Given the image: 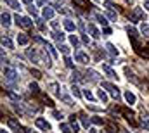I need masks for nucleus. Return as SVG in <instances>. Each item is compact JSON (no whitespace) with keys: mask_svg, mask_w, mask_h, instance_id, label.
Instances as JSON below:
<instances>
[{"mask_svg":"<svg viewBox=\"0 0 149 133\" xmlns=\"http://www.w3.org/2000/svg\"><path fill=\"white\" fill-rule=\"evenodd\" d=\"M4 76H5V80L7 81H17V73H16V69L14 68H11V66H5L4 68Z\"/></svg>","mask_w":149,"mask_h":133,"instance_id":"nucleus-1","label":"nucleus"},{"mask_svg":"<svg viewBox=\"0 0 149 133\" xmlns=\"http://www.w3.org/2000/svg\"><path fill=\"white\" fill-rule=\"evenodd\" d=\"M102 88L109 90V92H111V95H113L116 100H120V88H118V86H115V85H111V83H102Z\"/></svg>","mask_w":149,"mask_h":133,"instance_id":"nucleus-2","label":"nucleus"},{"mask_svg":"<svg viewBox=\"0 0 149 133\" xmlns=\"http://www.w3.org/2000/svg\"><path fill=\"white\" fill-rule=\"evenodd\" d=\"M14 19H16V23H17V26H21V28H31V21H30V17H21V16H14Z\"/></svg>","mask_w":149,"mask_h":133,"instance_id":"nucleus-3","label":"nucleus"},{"mask_svg":"<svg viewBox=\"0 0 149 133\" xmlns=\"http://www.w3.org/2000/svg\"><path fill=\"white\" fill-rule=\"evenodd\" d=\"M144 17H146V14H144V11L140 7H135L134 12L130 14V21H132V23H137L139 19H144Z\"/></svg>","mask_w":149,"mask_h":133,"instance_id":"nucleus-4","label":"nucleus"},{"mask_svg":"<svg viewBox=\"0 0 149 133\" xmlns=\"http://www.w3.org/2000/svg\"><path fill=\"white\" fill-rule=\"evenodd\" d=\"M35 124H36V128H40L42 131H50V124H49V121H45L44 118H36V119H35Z\"/></svg>","mask_w":149,"mask_h":133,"instance_id":"nucleus-5","label":"nucleus"},{"mask_svg":"<svg viewBox=\"0 0 149 133\" xmlns=\"http://www.w3.org/2000/svg\"><path fill=\"white\" fill-rule=\"evenodd\" d=\"M75 59H76L80 64H89V61H90L89 55L85 54L83 50H76V52H75Z\"/></svg>","mask_w":149,"mask_h":133,"instance_id":"nucleus-6","label":"nucleus"},{"mask_svg":"<svg viewBox=\"0 0 149 133\" xmlns=\"http://www.w3.org/2000/svg\"><path fill=\"white\" fill-rule=\"evenodd\" d=\"M102 71L108 74V78H111V80H118V74H116V71H113L109 66H102Z\"/></svg>","mask_w":149,"mask_h":133,"instance_id":"nucleus-7","label":"nucleus"},{"mask_svg":"<svg viewBox=\"0 0 149 133\" xmlns=\"http://www.w3.org/2000/svg\"><path fill=\"white\" fill-rule=\"evenodd\" d=\"M87 28H89V33H90V35H92L95 40H97V38H101V33H99V30H97V28H95L92 23H89V26H87Z\"/></svg>","mask_w":149,"mask_h":133,"instance_id":"nucleus-8","label":"nucleus"},{"mask_svg":"<svg viewBox=\"0 0 149 133\" xmlns=\"http://www.w3.org/2000/svg\"><path fill=\"white\" fill-rule=\"evenodd\" d=\"M140 123H142V126L146 130H149V114L144 113V111H142V114H140Z\"/></svg>","mask_w":149,"mask_h":133,"instance_id":"nucleus-9","label":"nucleus"},{"mask_svg":"<svg viewBox=\"0 0 149 133\" xmlns=\"http://www.w3.org/2000/svg\"><path fill=\"white\" fill-rule=\"evenodd\" d=\"M28 41H30L28 35H23V33L17 35V43H19V45H28Z\"/></svg>","mask_w":149,"mask_h":133,"instance_id":"nucleus-10","label":"nucleus"},{"mask_svg":"<svg viewBox=\"0 0 149 133\" xmlns=\"http://www.w3.org/2000/svg\"><path fill=\"white\" fill-rule=\"evenodd\" d=\"M42 16H44V19H52V17H54V9L45 7V9H44V12H42Z\"/></svg>","mask_w":149,"mask_h":133,"instance_id":"nucleus-11","label":"nucleus"},{"mask_svg":"<svg viewBox=\"0 0 149 133\" xmlns=\"http://www.w3.org/2000/svg\"><path fill=\"white\" fill-rule=\"evenodd\" d=\"M125 100L132 105V104H135V100H137V99H135V95H134V93L128 90V92H125Z\"/></svg>","mask_w":149,"mask_h":133,"instance_id":"nucleus-12","label":"nucleus"},{"mask_svg":"<svg viewBox=\"0 0 149 133\" xmlns=\"http://www.w3.org/2000/svg\"><path fill=\"white\" fill-rule=\"evenodd\" d=\"M2 26H4V28H9V26H11V16H9L7 12L2 14Z\"/></svg>","mask_w":149,"mask_h":133,"instance_id":"nucleus-13","label":"nucleus"},{"mask_svg":"<svg viewBox=\"0 0 149 133\" xmlns=\"http://www.w3.org/2000/svg\"><path fill=\"white\" fill-rule=\"evenodd\" d=\"M2 47L5 49H14V43H12V40L9 38V36H5V38H2Z\"/></svg>","mask_w":149,"mask_h":133,"instance_id":"nucleus-14","label":"nucleus"},{"mask_svg":"<svg viewBox=\"0 0 149 133\" xmlns=\"http://www.w3.org/2000/svg\"><path fill=\"white\" fill-rule=\"evenodd\" d=\"M64 28H66V31H75V23H73V21L71 19H64Z\"/></svg>","mask_w":149,"mask_h":133,"instance_id":"nucleus-15","label":"nucleus"},{"mask_svg":"<svg viewBox=\"0 0 149 133\" xmlns=\"http://www.w3.org/2000/svg\"><path fill=\"white\" fill-rule=\"evenodd\" d=\"M49 88H50V92H52L56 97H61V93H59V85H57V83H50Z\"/></svg>","mask_w":149,"mask_h":133,"instance_id":"nucleus-16","label":"nucleus"},{"mask_svg":"<svg viewBox=\"0 0 149 133\" xmlns=\"http://www.w3.org/2000/svg\"><path fill=\"white\" fill-rule=\"evenodd\" d=\"M126 33H128L130 38H137V36H139V33H137V30H135L134 26H126Z\"/></svg>","mask_w":149,"mask_h":133,"instance_id":"nucleus-17","label":"nucleus"},{"mask_svg":"<svg viewBox=\"0 0 149 133\" xmlns=\"http://www.w3.org/2000/svg\"><path fill=\"white\" fill-rule=\"evenodd\" d=\"M80 119H81V124H83L85 128H89V126H90V121H92V118H87L85 114H80Z\"/></svg>","mask_w":149,"mask_h":133,"instance_id":"nucleus-18","label":"nucleus"},{"mask_svg":"<svg viewBox=\"0 0 149 133\" xmlns=\"http://www.w3.org/2000/svg\"><path fill=\"white\" fill-rule=\"evenodd\" d=\"M87 76H90V80H92V81H97V80L101 78V76H99V73H97V71H94V69H89V71H87Z\"/></svg>","mask_w":149,"mask_h":133,"instance_id":"nucleus-19","label":"nucleus"},{"mask_svg":"<svg viewBox=\"0 0 149 133\" xmlns=\"http://www.w3.org/2000/svg\"><path fill=\"white\" fill-rule=\"evenodd\" d=\"M140 33H142L146 38H149V24H147V23H142V24H140Z\"/></svg>","mask_w":149,"mask_h":133,"instance_id":"nucleus-20","label":"nucleus"},{"mask_svg":"<svg viewBox=\"0 0 149 133\" xmlns=\"http://www.w3.org/2000/svg\"><path fill=\"white\" fill-rule=\"evenodd\" d=\"M125 74H126V78H128L130 81H134V83H137V78H135V74L128 69V68H125Z\"/></svg>","mask_w":149,"mask_h":133,"instance_id":"nucleus-21","label":"nucleus"},{"mask_svg":"<svg viewBox=\"0 0 149 133\" xmlns=\"http://www.w3.org/2000/svg\"><path fill=\"white\" fill-rule=\"evenodd\" d=\"M52 38H54L56 41H59V43H61L62 40H64V35H62L61 31H54V33H52Z\"/></svg>","mask_w":149,"mask_h":133,"instance_id":"nucleus-22","label":"nucleus"},{"mask_svg":"<svg viewBox=\"0 0 149 133\" xmlns=\"http://www.w3.org/2000/svg\"><path fill=\"white\" fill-rule=\"evenodd\" d=\"M71 130H73V133H78V130H80V124L76 123L75 116H71Z\"/></svg>","mask_w":149,"mask_h":133,"instance_id":"nucleus-23","label":"nucleus"},{"mask_svg":"<svg viewBox=\"0 0 149 133\" xmlns=\"http://www.w3.org/2000/svg\"><path fill=\"white\" fill-rule=\"evenodd\" d=\"M71 93H73V95H75V97H76V99H80V97H81V93H83V92H80V88H78V86H76V85H73V86H71Z\"/></svg>","mask_w":149,"mask_h":133,"instance_id":"nucleus-24","label":"nucleus"},{"mask_svg":"<svg viewBox=\"0 0 149 133\" xmlns=\"http://www.w3.org/2000/svg\"><path fill=\"white\" fill-rule=\"evenodd\" d=\"M95 17H97V23H99V24H102L104 28H108V21H106V17H104V16H101V14H97Z\"/></svg>","mask_w":149,"mask_h":133,"instance_id":"nucleus-25","label":"nucleus"},{"mask_svg":"<svg viewBox=\"0 0 149 133\" xmlns=\"http://www.w3.org/2000/svg\"><path fill=\"white\" fill-rule=\"evenodd\" d=\"M106 47H108V52H109L111 55H118V49H116V47L113 45V43H108Z\"/></svg>","mask_w":149,"mask_h":133,"instance_id":"nucleus-26","label":"nucleus"},{"mask_svg":"<svg viewBox=\"0 0 149 133\" xmlns=\"http://www.w3.org/2000/svg\"><path fill=\"white\" fill-rule=\"evenodd\" d=\"M97 97H99V99H101L104 104L108 102V95H106V92H104V90H99V92H97Z\"/></svg>","mask_w":149,"mask_h":133,"instance_id":"nucleus-27","label":"nucleus"},{"mask_svg":"<svg viewBox=\"0 0 149 133\" xmlns=\"http://www.w3.org/2000/svg\"><path fill=\"white\" fill-rule=\"evenodd\" d=\"M9 126H11V128H14V130H21V126H19V123H17L16 119H12V118L9 119Z\"/></svg>","mask_w":149,"mask_h":133,"instance_id":"nucleus-28","label":"nucleus"},{"mask_svg":"<svg viewBox=\"0 0 149 133\" xmlns=\"http://www.w3.org/2000/svg\"><path fill=\"white\" fill-rule=\"evenodd\" d=\"M83 97L87 99V100H94V99H95V97L92 95V92H90V90H83Z\"/></svg>","mask_w":149,"mask_h":133,"instance_id":"nucleus-29","label":"nucleus"},{"mask_svg":"<svg viewBox=\"0 0 149 133\" xmlns=\"http://www.w3.org/2000/svg\"><path fill=\"white\" fill-rule=\"evenodd\" d=\"M30 92L35 93V95L38 93V85H36V83H30Z\"/></svg>","mask_w":149,"mask_h":133,"instance_id":"nucleus-30","label":"nucleus"},{"mask_svg":"<svg viewBox=\"0 0 149 133\" xmlns=\"http://www.w3.org/2000/svg\"><path fill=\"white\" fill-rule=\"evenodd\" d=\"M7 4H9L12 9H19V2H17V0H7Z\"/></svg>","mask_w":149,"mask_h":133,"instance_id":"nucleus-31","label":"nucleus"},{"mask_svg":"<svg viewBox=\"0 0 149 133\" xmlns=\"http://www.w3.org/2000/svg\"><path fill=\"white\" fill-rule=\"evenodd\" d=\"M52 116H54L57 121H61L62 118H64V116H62V113H59V111H52Z\"/></svg>","mask_w":149,"mask_h":133,"instance_id":"nucleus-32","label":"nucleus"},{"mask_svg":"<svg viewBox=\"0 0 149 133\" xmlns=\"http://www.w3.org/2000/svg\"><path fill=\"white\" fill-rule=\"evenodd\" d=\"M36 26H38L40 31H45V24H44V21H42V19H36Z\"/></svg>","mask_w":149,"mask_h":133,"instance_id":"nucleus-33","label":"nucleus"},{"mask_svg":"<svg viewBox=\"0 0 149 133\" xmlns=\"http://www.w3.org/2000/svg\"><path fill=\"white\" fill-rule=\"evenodd\" d=\"M75 4H76L80 9H85V7H87V2H85V0H75Z\"/></svg>","mask_w":149,"mask_h":133,"instance_id":"nucleus-34","label":"nucleus"},{"mask_svg":"<svg viewBox=\"0 0 149 133\" xmlns=\"http://www.w3.org/2000/svg\"><path fill=\"white\" fill-rule=\"evenodd\" d=\"M59 49H61V52L64 54V55H68V54H70V47H68V45H59Z\"/></svg>","mask_w":149,"mask_h":133,"instance_id":"nucleus-35","label":"nucleus"},{"mask_svg":"<svg viewBox=\"0 0 149 133\" xmlns=\"http://www.w3.org/2000/svg\"><path fill=\"white\" fill-rule=\"evenodd\" d=\"M61 130H62V133H73V130H70L68 124H61Z\"/></svg>","mask_w":149,"mask_h":133,"instance_id":"nucleus-36","label":"nucleus"},{"mask_svg":"<svg viewBox=\"0 0 149 133\" xmlns=\"http://www.w3.org/2000/svg\"><path fill=\"white\" fill-rule=\"evenodd\" d=\"M70 41H71V43H73V45H75V49L78 47V38H76L75 35H71V36H70Z\"/></svg>","mask_w":149,"mask_h":133,"instance_id":"nucleus-37","label":"nucleus"},{"mask_svg":"<svg viewBox=\"0 0 149 133\" xmlns=\"http://www.w3.org/2000/svg\"><path fill=\"white\" fill-rule=\"evenodd\" d=\"M108 17H109L111 21H115V19H116V12H115V11H108Z\"/></svg>","mask_w":149,"mask_h":133,"instance_id":"nucleus-38","label":"nucleus"},{"mask_svg":"<svg viewBox=\"0 0 149 133\" xmlns=\"http://www.w3.org/2000/svg\"><path fill=\"white\" fill-rule=\"evenodd\" d=\"M64 62H66V66H68V68H73V62H71V59L66 55V59H64Z\"/></svg>","mask_w":149,"mask_h":133,"instance_id":"nucleus-39","label":"nucleus"},{"mask_svg":"<svg viewBox=\"0 0 149 133\" xmlns=\"http://www.w3.org/2000/svg\"><path fill=\"white\" fill-rule=\"evenodd\" d=\"M92 123H95V124H102L104 121H102L101 118H92Z\"/></svg>","mask_w":149,"mask_h":133,"instance_id":"nucleus-40","label":"nucleus"},{"mask_svg":"<svg viewBox=\"0 0 149 133\" xmlns=\"http://www.w3.org/2000/svg\"><path fill=\"white\" fill-rule=\"evenodd\" d=\"M61 99H62V100H64V102H66L68 105H71V99H70V97H66V95H62Z\"/></svg>","mask_w":149,"mask_h":133,"instance_id":"nucleus-41","label":"nucleus"},{"mask_svg":"<svg viewBox=\"0 0 149 133\" xmlns=\"http://www.w3.org/2000/svg\"><path fill=\"white\" fill-rule=\"evenodd\" d=\"M81 41L85 43V45H89V41H90V40H89L87 36H85V35H81Z\"/></svg>","mask_w":149,"mask_h":133,"instance_id":"nucleus-42","label":"nucleus"},{"mask_svg":"<svg viewBox=\"0 0 149 133\" xmlns=\"http://www.w3.org/2000/svg\"><path fill=\"white\" fill-rule=\"evenodd\" d=\"M28 11H30V14H33V16H36V9L31 5V7H28Z\"/></svg>","mask_w":149,"mask_h":133,"instance_id":"nucleus-43","label":"nucleus"},{"mask_svg":"<svg viewBox=\"0 0 149 133\" xmlns=\"http://www.w3.org/2000/svg\"><path fill=\"white\" fill-rule=\"evenodd\" d=\"M73 80H75V81H80V73L75 71V73H73Z\"/></svg>","mask_w":149,"mask_h":133,"instance_id":"nucleus-44","label":"nucleus"},{"mask_svg":"<svg viewBox=\"0 0 149 133\" xmlns=\"http://www.w3.org/2000/svg\"><path fill=\"white\" fill-rule=\"evenodd\" d=\"M50 26H52L54 30H57V28H59V23H57V21H52V23H50Z\"/></svg>","mask_w":149,"mask_h":133,"instance_id":"nucleus-45","label":"nucleus"},{"mask_svg":"<svg viewBox=\"0 0 149 133\" xmlns=\"http://www.w3.org/2000/svg\"><path fill=\"white\" fill-rule=\"evenodd\" d=\"M140 55H142V57H146V59H149V50H144V52H140Z\"/></svg>","mask_w":149,"mask_h":133,"instance_id":"nucleus-46","label":"nucleus"},{"mask_svg":"<svg viewBox=\"0 0 149 133\" xmlns=\"http://www.w3.org/2000/svg\"><path fill=\"white\" fill-rule=\"evenodd\" d=\"M45 2H47V0H36V4H38V5H40V7H42V5H44V4H45Z\"/></svg>","mask_w":149,"mask_h":133,"instance_id":"nucleus-47","label":"nucleus"},{"mask_svg":"<svg viewBox=\"0 0 149 133\" xmlns=\"http://www.w3.org/2000/svg\"><path fill=\"white\" fill-rule=\"evenodd\" d=\"M144 9L149 11V0H146V2H144Z\"/></svg>","mask_w":149,"mask_h":133,"instance_id":"nucleus-48","label":"nucleus"},{"mask_svg":"<svg viewBox=\"0 0 149 133\" xmlns=\"http://www.w3.org/2000/svg\"><path fill=\"white\" fill-rule=\"evenodd\" d=\"M2 62H5V50L2 49Z\"/></svg>","mask_w":149,"mask_h":133,"instance_id":"nucleus-49","label":"nucleus"},{"mask_svg":"<svg viewBox=\"0 0 149 133\" xmlns=\"http://www.w3.org/2000/svg\"><path fill=\"white\" fill-rule=\"evenodd\" d=\"M23 131H25V133H30V130H28V128H23Z\"/></svg>","mask_w":149,"mask_h":133,"instance_id":"nucleus-50","label":"nucleus"},{"mask_svg":"<svg viewBox=\"0 0 149 133\" xmlns=\"http://www.w3.org/2000/svg\"><path fill=\"white\" fill-rule=\"evenodd\" d=\"M23 2H25V4H30V2H31V0H23Z\"/></svg>","mask_w":149,"mask_h":133,"instance_id":"nucleus-51","label":"nucleus"},{"mask_svg":"<svg viewBox=\"0 0 149 133\" xmlns=\"http://www.w3.org/2000/svg\"><path fill=\"white\" fill-rule=\"evenodd\" d=\"M126 2H128V4H134V0H126Z\"/></svg>","mask_w":149,"mask_h":133,"instance_id":"nucleus-52","label":"nucleus"},{"mask_svg":"<svg viewBox=\"0 0 149 133\" xmlns=\"http://www.w3.org/2000/svg\"><path fill=\"white\" fill-rule=\"evenodd\" d=\"M2 133H9V131H5V130H4V128H2Z\"/></svg>","mask_w":149,"mask_h":133,"instance_id":"nucleus-53","label":"nucleus"},{"mask_svg":"<svg viewBox=\"0 0 149 133\" xmlns=\"http://www.w3.org/2000/svg\"><path fill=\"white\" fill-rule=\"evenodd\" d=\"M94 2H99V0H94Z\"/></svg>","mask_w":149,"mask_h":133,"instance_id":"nucleus-54","label":"nucleus"},{"mask_svg":"<svg viewBox=\"0 0 149 133\" xmlns=\"http://www.w3.org/2000/svg\"><path fill=\"white\" fill-rule=\"evenodd\" d=\"M147 86H149V85H147Z\"/></svg>","mask_w":149,"mask_h":133,"instance_id":"nucleus-55","label":"nucleus"}]
</instances>
